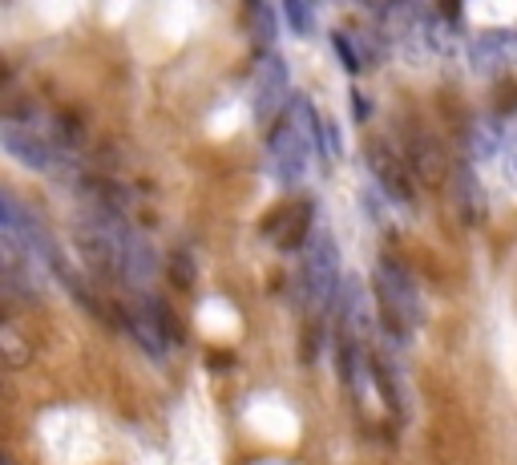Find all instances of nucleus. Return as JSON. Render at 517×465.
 <instances>
[{
    "instance_id": "obj_1",
    "label": "nucleus",
    "mask_w": 517,
    "mask_h": 465,
    "mask_svg": "<svg viewBox=\"0 0 517 465\" xmlns=\"http://www.w3.org/2000/svg\"><path fill=\"white\" fill-rule=\"evenodd\" d=\"M372 292H376V320L384 340H392L396 348H404L417 328L425 324V304L417 292V279L408 275L404 263L396 259H380L376 275H372Z\"/></svg>"
},
{
    "instance_id": "obj_2",
    "label": "nucleus",
    "mask_w": 517,
    "mask_h": 465,
    "mask_svg": "<svg viewBox=\"0 0 517 465\" xmlns=\"http://www.w3.org/2000/svg\"><path fill=\"white\" fill-rule=\"evenodd\" d=\"M299 255H303V296H307V304L336 308L340 288H344V267H340V247H336L332 231L316 227Z\"/></svg>"
},
{
    "instance_id": "obj_3",
    "label": "nucleus",
    "mask_w": 517,
    "mask_h": 465,
    "mask_svg": "<svg viewBox=\"0 0 517 465\" xmlns=\"http://www.w3.org/2000/svg\"><path fill=\"white\" fill-rule=\"evenodd\" d=\"M267 150H271L275 178L283 186H299L303 182V170H307V150H312V146H307V130L299 122H291V118H279L275 130H271Z\"/></svg>"
},
{
    "instance_id": "obj_4",
    "label": "nucleus",
    "mask_w": 517,
    "mask_h": 465,
    "mask_svg": "<svg viewBox=\"0 0 517 465\" xmlns=\"http://www.w3.org/2000/svg\"><path fill=\"white\" fill-rule=\"evenodd\" d=\"M287 106V65L267 53L259 57V69H255V118L259 122H275Z\"/></svg>"
},
{
    "instance_id": "obj_5",
    "label": "nucleus",
    "mask_w": 517,
    "mask_h": 465,
    "mask_svg": "<svg viewBox=\"0 0 517 465\" xmlns=\"http://www.w3.org/2000/svg\"><path fill=\"white\" fill-rule=\"evenodd\" d=\"M0 142H5V150L21 162V166H29V170H49L53 166V158H57V146L53 142H45L41 134H33V126H25L21 118H5V126H0Z\"/></svg>"
},
{
    "instance_id": "obj_6",
    "label": "nucleus",
    "mask_w": 517,
    "mask_h": 465,
    "mask_svg": "<svg viewBox=\"0 0 517 465\" xmlns=\"http://www.w3.org/2000/svg\"><path fill=\"white\" fill-rule=\"evenodd\" d=\"M118 316H122V328L134 336V344H138L150 360H166V356H170L174 336L154 320V312H150L146 304H138V308H118Z\"/></svg>"
},
{
    "instance_id": "obj_7",
    "label": "nucleus",
    "mask_w": 517,
    "mask_h": 465,
    "mask_svg": "<svg viewBox=\"0 0 517 465\" xmlns=\"http://www.w3.org/2000/svg\"><path fill=\"white\" fill-rule=\"evenodd\" d=\"M368 166H372V174H376V182H380V191L388 195V199H396V203H412V186H408V174H404V166H400V158L392 154V150H384V146H368Z\"/></svg>"
},
{
    "instance_id": "obj_8",
    "label": "nucleus",
    "mask_w": 517,
    "mask_h": 465,
    "mask_svg": "<svg viewBox=\"0 0 517 465\" xmlns=\"http://www.w3.org/2000/svg\"><path fill=\"white\" fill-rule=\"evenodd\" d=\"M412 166L421 170L425 182H437V178L445 174V154H441V146H437L433 138H417V142H412Z\"/></svg>"
},
{
    "instance_id": "obj_9",
    "label": "nucleus",
    "mask_w": 517,
    "mask_h": 465,
    "mask_svg": "<svg viewBox=\"0 0 517 465\" xmlns=\"http://www.w3.org/2000/svg\"><path fill=\"white\" fill-rule=\"evenodd\" d=\"M457 199H461V211H465V219H469V223H481V215H485V203H481V186H477V178H473V170H469V166L461 170Z\"/></svg>"
},
{
    "instance_id": "obj_10",
    "label": "nucleus",
    "mask_w": 517,
    "mask_h": 465,
    "mask_svg": "<svg viewBox=\"0 0 517 465\" xmlns=\"http://www.w3.org/2000/svg\"><path fill=\"white\" fill-rule=\"evenodd\" d=\"M509 53H513V41L501 33H489L485 41H477V69H493L497 61L505 65V61H513Z\"/></svg>"
},
{
    "instance_id": "obj_11",
    "label": "nucleus",
    "mask_w": 517,
    "mask_h": 465,
    "mask_svg": "<svg viewBox=\"0 0 517 465\" xmlns=\"http://www.w3.org/2000/svg\"><path fill=\"white\" fill-rule=\"evenodd\" d=\"M283 13H287V25H291L299 37H307V33H312V25H316L312 0H283Z\"/></svg>"
},
{
    "instance_id": "obj_12",
    "label": "nucleus",
    "mask_w": 517,
    "mask_h": 465,
    "mask_svg": "<svg viewBox=\"0 0 517 465\" xmlns=\"http://www.w3.org/2000/svg\"><path fill=\"white\" fill-rule=\"evenodd\" d=\"M170 275H174V284H178V288H190V284H194V263H190V255H186V251H174V259H170Z\"/></svg>"
},
{
    "instance_id": "obj_13",
    "label": "nucleus",
    "mask_w": 517,
    "mask_h": 465,
    "mask_svg": "<svg viewBox=\"0 0 517 465\" xmlns=\"http://www.w3.org/2000/svg\"><path fill=\"white\" fill-rule=\"evenodd\" d=\"M332 45H336V53H340V61H344V69H348V73H360V69H364L360 53L348 45V37H344V33H336V37H332Z\"/></svg>"
},
{
    "instance_id": "obj_14",
    "label": "nucleus",
    "mask_w": 517,
    "mask_h": 465,
    "mask_svg": "<svg viewBox=\"0 0 517 465\" xmlns=\"http://www.w3.org/2000/svg\"><path fill=\"white\" fill-rule=\"evenodd\" d=\"M5 348H9V352H5V356H9V364H13V368H21V364H25V360H29V352H21V348H25V344H21V340H17V332H13V328H5Z\"/></svg>"
},
{
    "instance_id": "obj_15",
    "label": "nucleus",
    "mask_w": 517,
    "mask_h": 465,
    "mask_svg": "<svg viewBox=\"0 0 517 465\" xmlns=\"http://www.w3.org/2000/svg\"><path fill=\"white\" fill-rule=\"evenodd\" d=\"M441 9H445V17H457L461 13V0H441Z\"/></svg>"
},
{
    "instance_id": "obj_16",
    "label": "nucleus",
    "mask_w": 517,
    "mask_h": 465,
    "mask_svg": "<svg viewBox=\"0 0 517 465\" xmlns=\"http://www.w3.org/2000/svg\"><path fill=\"white\" fill-rule=\"evenodd\" d=\"M247 5H259V0H247Z\"/></svg>"
}]
</instances>
